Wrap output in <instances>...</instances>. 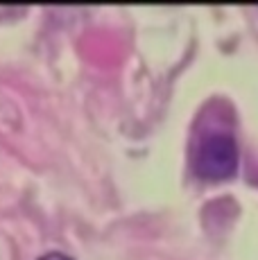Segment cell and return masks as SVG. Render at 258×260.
I'll return each mask as SVG.
<instances>
[{
  "label": "cell",
  "mask_w": 258,
  "mask_h": 260,
  "mask_svg": "<svg viewBox=\"0 0 258 260\" xmlns=\"http://www.w3.org/2000/svg\"><path fill=\"white\" fill-rule=\"evenodd\" d=\"M192 170L200 179L222 181L238 170V145L229 134H208L200 141L192 158Z\"/></svg>",
  "instance_id": "1"
},
{
  "label": "cell",
  "mask_w": 258,
  "mask_h": 260,
  "mask_svg": "<svg viewBox=\"0 0 258 260\" xmlns=\"http://www.w3.org/2000/svg\"><path fill=\"white\" fill-rule=\"evenodd\" d=\"M39 260H73V258L66 256V253H61V251H50V253H43Z\"/></svg>",
  "instance_id": "2"
}]
</instances>
